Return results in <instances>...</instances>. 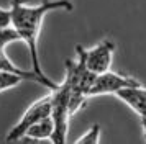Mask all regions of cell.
<instances>
[{"label": "cell", "mask_w": 146, "mask_h": 144, "mask_svg": "<svg viewBox=\"0 0 146 144\" xmlns=\"http://www.w3.org/2000/svg\"><path fill=\"white\" fill-rule=\"evenodd\" d=\"M74 8L71 0H43L38 5H28L25 0H12V26L18 31L21 41L28 46L31 69L44 80H51L48 77L40 62L38 54V38L41 33L43 20L49 12L54 10H66L71 12Z\"/></svg>", "instance_id": "6da1fadb"}, {"label": "cell", "mask_w": 146, "mask_h": 144, "mask_svg": "<svg viewBox=\"0 0 146 144\" xmlns=\"http://www.w3.org/2000/svg\"><path fill=\"white\" fill-rule=\"evenodd\" d=\"M69 93L71 89L66 80L58 85V89L51 90V98H53V111L51 118L54 121V134L53 143L62 144L67 141V129H69V120H71V111H69Z\"/></svg>", "instance_id": "7a4b0ae2"}, {"label": "cell", "mask_w": 146, "mask_h": 144, "mask_svg": "<svg viewBox=\"0 0 146 144\" xmlns=\"http://www.w3.org/2000/svg\"><path fill=\"white\" fill-rule=\"evenodd\" d=\"M51 111H53V98H51V93H49V95L36 100L35 103H31L28 106L27 111L23 113V116L18 120V123L8 131V134L5 136V141L7 143H13V141L23 139L28 128L31 124H35L36 121L43 120V118L51 116Z\"/></svg>", "instance_id": "3957f363"}, {"label": "cell", "mask_w": 146, "mask_h": 144, "mask_svg": "<svg viewBox=\"0 0 146 144\" xmlns=\"http://www.w3.org/2000/svg\"><path fill=\"white\" fill-rule=\"evenodd\" d=\"M139 84L136 79L125 75V74H120V72H113V71H107L104 74L95 75L90 92H89V97H95V95H115L118 90L130 87V85H136Z\"/></svg>", "instance_id": "277c9868"}, {"label": "cell", "mask_w": 146, "mask_h": 144, "mask_svg": "<svg viewBox=\"0 0 146 144\" xmlns=\"http://www.w3.org/2000/svg\"><path fill=\"white\" fill-rule=\"evenodd\" d=\"M115 52V43L110 39H102L97 46L84 51L86 56V65L89 71H92L95 75L110 71Z\"/></svg>", "instance_id": "5b68a950"}, {"label": "cell", "mask_w": 146, "mask_h": 144, "mask_svg": "<svg viewBox=\"0 0 146 144\" xmlns=\"http://www.w3.org/2000/svg\"><path fill=\"white\" fill-rule=\"evenodd\" d=\"M115 97L128 105L139 118H146V89L141 84L125 87L117 92Z\"/></svg>", "instance_id": "8992f818"}, {"label": "cell", "mask_w": 146, "mask_h": 144, "mask_svg": "<svg viewBox=\"0 0 146 144\" xmlns=\"http://www.w3.org/2000/svg\"><path fill=\"white\" fill-rule=\"evenodd\" d=\"M0 71L2 72H12V74H17V75H20L23 77L25 80H31V82H36V84L43 85V87H46L48 90H54V89H58V85L54 80H44L43 77H40L33 69H21L18 65H15L10 57H8L7 54H5V49H0Z\"/></svg>", "instance_id": "52a82bcc"}, {"label": "cell", "mask_w": 146, "mask_h": 144, "mask_svg": "<svg viewBox=\"0 0 146 144\" xmlns=\"http://www.w3.org/2000/svg\"><path fill=\"white\" fill-rule=\"evenodd\" d=\"M53 134H54V121L51 116H46L40 121H36L35 124H31L23 137L35 139V141H43V139H53Z\"/></svg>", "instance_id": "ba28073f"}, {"label": "cell", "mask_w": 146, "mask_h": 144, "mask_svg": "<svg viewBox=\"0 0 146 144\" xmlns=\"http://www.w3.org/2000/svg\"><path fill=\"white\" fill-rule=\"evenodd\" d=\"M15 41H21V38L13 26H0V49H5Z\"/></svg>", "instance_id": "9c48e42d"}, {"label": "cell", "mask_w": 146, "mask_h": 144, "mask_svg": "<svg viewBox=\"0 0 146 144\" xmlns=\"http://www.w3.org/2000/svg\"><path fill=\"white\" fill-rule=\"evenodd\" d=\"M25 79L17 75V74H12V72H2L0 71V93L5 90H10V89H15L17 85H20Z\"/></svg>", "instance_id": "30bf717a"}, {"label": "cell", "mask_w": 146, "mask_h": 144, "mask_svg": "<svg viewBox=\"0 0 146 144\" xmlns=\"http://www.w3.org/2000/svg\"><path fill=\"white\" fill-rule=\"evenodd\" d=\"M99 141H100V124H92L76 143H79V144H97Z\"/></svg>", "instance_id": "8fae6325"}, {"label": "cell", "mask_w": 146, "mask_h": 144, "mask_svg": "<svg viewBox=\"0 0 146 144\" xmlns=\"http://www.w3.org/2000/svg\"><path fill=\"white\" fill-rule=\"evenodd\" d=\"M12 25V10L0 7V26H10Z\"/></svg>", "instance_id": "7c38bea8"}, {"label": "cell", "mask_w": 146, "mask_h": 144, "mask_svg": "<svg viewBox=\"0 0 146 144\" xmlns=\"http://www.w3.org/2000/svg\"><path fill=\"white\" fill-rule=\"evenodd\" d=\"M139 123H141V129H143V136L146 141V118H139Z\"/></svg>", "instance_id": "4fadbf2b"}]
</instances>
